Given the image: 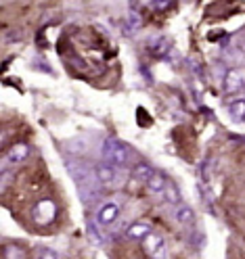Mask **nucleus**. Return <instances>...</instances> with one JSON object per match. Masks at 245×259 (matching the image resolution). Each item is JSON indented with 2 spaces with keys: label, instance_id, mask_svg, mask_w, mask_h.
I'll return each mask as SVG.
<instances>
[{
  "label": "nucleus",
  "instance_id": "obj_11",
  "mask_svg": "<svg viewBox=\"0 0 245 259\" xmlns=\"http://www.w3.org/2000/svg\"><path fill=\"white\" fill-rule=\"evenodd\" d=\"M166 186H168V182H166V178H163L161 174H153V178H151V180L149 182H147V188H149L153 194H157V192H163V190H166Z\"/></svg>",
  "mask_w": 245,
  "mask_h": 259
},
{
  "label": "nucleus",
  "instance_id": "obj_6",
  "mask_svg": "<svg viewBox=\"0 0 245 259\" xmlns=\"http://www.w3.org/2000/svg\"><path fill=\"white\" fill-rule=\"evenodd\" d=\"M27 155H29V147L23 144V142L13 144V147L7 151V159L11 161V163H21V161L27 159Z\"/></svg>",
  "mask_w": 245,
  "mask_h": 259
},
{
  "label": "nucleus",
  "instance_id": "obj_4",
  "mask_svg": "<svg viewBox=\"0 0 245 259\" xmlns=\"http://www.w3.org/2000/svg\"><path fill=\"white\" fill-rule=\"evenodd\" d=\"M245 88V69H231L224 77V90L228 94H235Z\"/></svg>",
  "mask_w": 245,
  "mask_h": 259
},
{
  "label": "nucleus",
  "instance_id": "obj_7",
  "mask_svg": "<svg viewBox=\"0 0 245 259\" xmlns=\"http://www.w3.org/2000/svg\"><path fill=\"white\" fill-rule=\"evenodd\" d=\"M96 176H99V180L103 182V184H107V186H113L116 184V167L113 165H101L99 169H96Z\"/></svg>",
  "mask_w": 245,
  "mask_h": 259
},
{
  "label": "nucleus",
  "instance_id": "obj_9",
  "mask_svg": "<svg viewBox=\"0 0 245 259\" xmlns=\"http://www.w3.org/2000/svg\"><path fill=\"white\" fill-rule=\"evenodd\" d=\"M147 234H151V230H149V226L147 224H132L128 228V238H132V240H145V236Z\"/></svg>",
  "mask_w": 245,
  "mask_h": 259
},
{
  "label": "nucleus",
  "instance_id": "obj_8",
  "mask_svg": "<svg viewBox=\"0 0 245 259\" xmlns=\"http://www.w3.org/2000/svg\"><path fill=\"white\" fill-rule=\"evenodd\" d=\"M176 220L181 222L183 226H191L195 222V211L189 207V205H178L176 209Z\"/></svg>",
  "mask_w": 245,
  "mask_h": 259
},
{
  "label": "nucleus",
  "instance_id": "obj_12",
  "mask_svg": "<svg viewBox=\"0 0 245 259\" xmlns=\"http://www.w3.org/2000/svg\"><path fill=\"white\" fill-rule=\"evenodd\" d=\"M153 174H155V171H153L149 165H145V163H138V165L134 167V171H132V176L136 178V180H141V182H145V184L151 180Z\"/></svg>",
  "mask_w": 245,
  "mask_h": 259
},
{
  "label": "nucleus",
  "instance_id": "obj_10",
  "mask_svg": "<svg viewBox=\"0 0 245 259\" xmlns=\"http://www.w3.org/2000/svg\"><path fill=\"white\" fill-rule=\"evenodd\" d=\"M228 111H231V117L235 121H243L245 119V99H237L228 105Z\"/></svg>",
  "mask_w": 245,
  "mask_h": 259
},
{
  "label": "nucleus",
  "instance_id": "obj_2",
  "mask_svg": "<svg viewBox=\"0 0 245 259\" xmlns=\"http://www.w3.org/2000/svg\"><path fill=\"white\" fill-rule=\"evenodd\" d=\"M31 218H34V222L38 226H48L57 218V205L51 199H42L31 209Z\"/></svg>",
  "mask_w": 245,
  "mask_h": 259
},
{
  "label": "nucleus",
  "instance_id": "obj_5",
  "mask_svg": "<svg viewBox=\"0 0 245 259\" xmlns=\"http://www.w3.org/2000/svg\"><path fill=\"white\" fill-rule=\"evenodd\" d=\"M118 215H120V207L116 203H107V205L101 207V211H99V215H96V220H99L101 226H109V224H113L118 220Z\"/></svg>",
  "mask_w": 245,
  "mask_h": 259
},
{
  "label": "nucleus",
  "instance_id": "obj_15",
  "mask_svg": "<svg viewBox=\"0 0 245 259\" xmlns=\"http://www.w3.org/2000/svg\"><path fill=\"white\" fill-rule=\"evenodd\" d=\"M38 259H59V255L51 249H40L38 251Z\"/></svg>",
  "mask_w": 245,
  "mask_h": 259
},
{
  "label": "nucleus",
  "instance_id": "obj_13",
  "mask_svg": "<svg viewBox=\"0 0 245 259\" xmlns=\"http://www.w3.org/2000/svg\"><path fill=\"white\" fill-rule=\"evenodd\" d=\"M23 257H25V251L17 245H7L3 251V259H23Z\"/></svg>",
  "mask_w": 245,
  "mask_h": 259
},
{
  "label": "nucleus",
  "instance_id": "obj_3",
  "mask_svg": "<svg viewBox=\"0 0 245 259\" xmlns=\"http://www.w3.org/2000/svg\"><path fill=\"white\" fill-rule=\"evenodd\" d=\"M143 247L147 251V255L153 257V259H163L166 257V242L159 234H147L145 240H143Z\"/></svg>",
  "mask_w": 245,
  "mask_h": 259
},
{
  "label": "nucleus",
  "instance_id": "obj_14",
  "mask_svg": "<svg viewBox=\"0 0 245 259\" xmlns=\"http://www.w3.org/2000/svg\"><path fill=\"white\" fill-rule=\"evenodd\" d=\"M163 194H166V201H168V203H172V205L181 203V192H178V188H176L174 184L168 182V186H166V190H163Z\"/></svg>",
  "mask_w": 245,
  "mask_h": 259
},
{
  "label": "nucleus",
  "instance_id": "obj_1",
  "mask_svg": "<svg viewBox=\"0 0 245 259\" xmlns=\"http://www.w3.org/2000/svg\"><path fill=\"white\" fill-rule=\"evenodd\" d=\"M103 157L109 165L113 167H122L130 163V151L126 144H122L116 138H107L105 140V147H103Z\"/></svg>",
  "mask_w": 245,
  "mask_h": 259
}]
</instances>
